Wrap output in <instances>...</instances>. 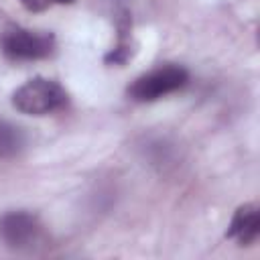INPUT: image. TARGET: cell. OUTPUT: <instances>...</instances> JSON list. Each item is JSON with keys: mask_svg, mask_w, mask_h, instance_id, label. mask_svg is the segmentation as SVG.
I'll use <instances>...</instances> for the list:
<instances>
[{"mask_svg": "<svg viewBox=\"0 0 260 260\" xmlns=\"http://www.w3.org/2000/svg\"><path fill=\"white\" fill-rule=\"evenodd\" d=\"M65 104H67L65 89L57 81L45 77L28 79L12 93V106L28 116H47L61 110Z\"/></svg>", "mask_w": 260, "mask_h": 260, "instance_id": "1", "label": "cell"}, {"mask_svg": "<svg viewBox=\"0 0 260 260\" xmlns=\"http://www.w3.org/2000/svg\"><path fill=\"white\" fill-rule=\"evenodd\" d=\"M187 81H189V73L185 67L167 63L136 77L128 87V95L134 102H154L162 95L181 89Z\"/></svg>", "mask_w": 260, "mask_h": 260, "instance_id": "2", "label": "cell"}, {"mask_svg": "<svg viewBox=\"0 0 260 260\" xmlns=\"http://www.w3.org/2000/svg\"><path fill=\"white\" fill-rule=\"evenodd\" d=\"M2 53L12 61H37L45 59L55 49V37L49 32L28 30L22 26H10L0 39Z\"/></svg>", "mask_w": 260, "mask_h": 260, "instance_id": "3", "label": "cell"}, {"mask_svg": "<svg viewBox=\"0 0 260 260\" xmlns=\"http://www.w3.org/2000/svg\"><path fill=\"white\" fill-rule=\"evenodd\" d=\"M0 240L14 252H30L43 240V225L28 211H8L0 217Z\"/></svg>", "mask_w": 260, "mask_h": 260, "instance_id": "4", "label": "cell"}, {"mask_svg": "<svg viewBox=\"0 0 260 260\" xmlns=\"http://www.w3.org/2000/svg\"><path fill=\"white\" fill-rule=\"evenodd\" d=\"M260 234V211L256 203H244L236 209L230 228H228V238L236 240L240 246H250L256 242Z\"/></svg>", "mask_w": 260, "mask_h": 260, "instance_id": "5", "label": "cell"}, {"mask_svg": "<svg viewBox=\"0 0 260 260\" xmlns=\"http://www.w3.org/2000/svg\"><path fill=\"white\" fill-rule=\"evenodd\" d=\"M116 28H118V41H116L114 49L104 57V61L110 65H124L134 53V49H132V18L126 8H120V12L116 16Z\"/></svg>", "mask_w": 260, "mask_h": 260, "instance_id": "6", "label": "cell"}, {"mask_svg": "<svg viewBox=\"0 0 260 260\" xmlns=\"http://www.w3.org/2000/svg\"><path fill=\"white\" fill-rule=\"evenodd\" d=\"M24 146H26L24 132L16 124L0 118V158H14L22 152Z\"/></svg>", "mask_w": 260, "mask_h": 260, "instance_id": "7", "label": "cell"}, {"mask_svg": "<svg viewBox=\"0 0 260 260\" xmlns=\"http://www.w3.org/2000/svg\"><path fill=\"white\" fill-rule=\"evenodd\" d=\"M22 2V6L26 8V10H30V12H43V10H47L51 4H55V0H20Z\"/></svg>", "mask_w": 260, "mask_h": 260, "instance_id": "8", "label": "cell"}, {"mask_svg": "<svg viewBox=\"0 0 260 260\" xmlns=\"http://www.w3.org/2000/svg\"><path fill=\"white\" fill-rule=\"evenodd\" d=\"M55 2H59V4H69V2H73V0H55Z\"/></svg>", "mask_w": 260, "mask_h": 260, "instance_id": "9", "label": "cell"}]
</instances>
